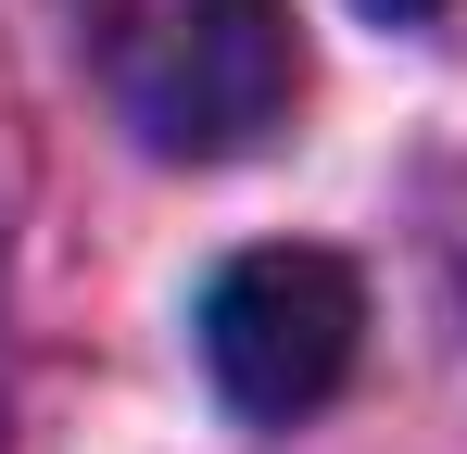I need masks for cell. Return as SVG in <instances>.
Segmentation results:
<instances>
[{
	"instance_id": "obj_1",
	"label": "cell",
	"mask_w": 467,
	"mask_h": 454,
	"mask_svg": "<svg viewBox=\"0 0 467 454\" xmlns=\"http://www.w3.org/2000/svg\"><path fill=\"white\" fill-rule=\"evenodd\" d=\"M77 51L164 164H240L304 101L291 0H77Z\"/></svg>"
},
{
	"instance_id": "obj_3",
	"label": "cell",
	"mask_w": 467,
	"mask_h": 454,
	"mask_svg": "<svg viewBox=\"0 0 467 454\" xmlns=\"http://www.w3.org/2000/svg\"><path fill=\"white\" fill-rule=\"evenodd\" d=\"M367 13H379V26H417V13H442V0H367Z\"/></svg>"
},
{
	"instance_id": "obj_2",
	"label": "cell",
	"mask_w": 467,
	"mask_h": 454,
	"mask_svg": "<svg viewBox=\"0 0 467 454\" xmlns=\"http://www.w3.org/2000/svg\"><path fill=\"white\" fill-rule=\"evenodd\" d=\"M354 328H367L354 265L304 253V240H265V253L215 265V291H202V366H215V391L240 417L291 429L354 378Z\"/></svg>"
}]
</instances>
